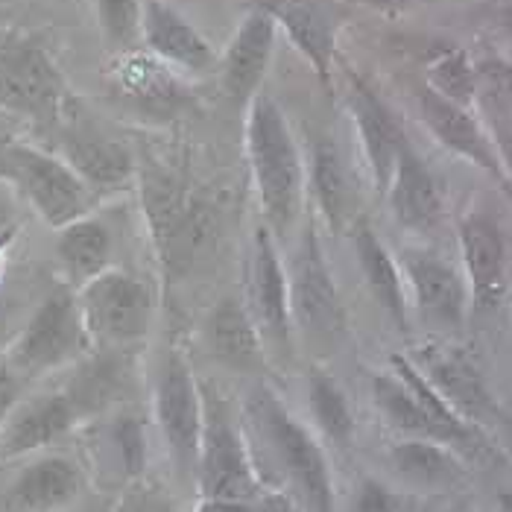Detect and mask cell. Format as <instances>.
I'll use <instances>...</instances> for the list:
<instances>
[{
  "label": "cell",
  "mask_w": 512,
  "mask_h": 512,
  "mask_svg": "<svg viewBox=\"0 0 512 512\" xmlns=\"http://www.w3.org/2000/svg\"><path fill=\"white\" fill-rule=\"evenodd\" d=\"M255 416L273 445L278 466L290 486L296 489L305 512H334V483L328 472V460L316 439L278 401L276 393L261 390Z\"/></svg>",
  "instance_id": "6"
},
{
  "label": "cell",
  "mask_w": 512,
  "mask_h": 512,
  "mask_svg": "<svg viewBox=\"0 0 512 512\" xmlns=\"http://www.w3.org/2000/svg\"><path fill=\"white\" fill-rule=\"evenodd\" d=\"M477 94L492 109H512V65L504 59H483L474 65Z\"/></svg>",
  "instance_id": "33"
},
{
  "label": "cell",
  "mask_w": 512,
  "mask_h": 512,
  "mask_svg": "<svg viewBox=\"0 0 512 512\" xmlns=\"http://www.w3.org/2000/svg\"><path fill=\"white\" fill-rule=\"evenodd\" d=\"M77 422V407L65 390L39 395L27 404H15L3 422V431H0V463L53 445Z\"/></svg>",
  "instance_id": "13"
},
{
  "label": "cell",
  "mask_w": 512,
  "mask_h": 512,
  "mask_svg": "<svg viewBox=\"0 0 512 512\" xmlns=\"http://www.w3.org/2000/svg\"><path fill=\"white\" fill-rule=\"evenodd\" d=\"M498 24H501V30L507 33V39L512 41V6L501 9V15H498Z\"/></svg>",
  "instance_id": "43"
},
{
  "label": "cell",
  "mask_w": 512,
  "mask_h": 512,
  "mask_svg": "<svg viewBox=\"0 0 512 512\" xmlns=\"http://www.w3.org/2000/svg\"><path fill=\"white\" fill-rule=\"evenodd\" d=\"M9 328H12V314H9V308L0 302V352L9 346Z\"/></svg>",
  "instance_id": "40"
},
{
  "label": "cell",
  "mask_w": 512,
  "mask_h": 512,
  "mask_svg": "<svg viewBox=\"0 0 512 512\" xmlns=\"http://www.w3.org/2000/svg\"><path fill=\"white\" fill-rule=\"evenodd\" d=\"M419 352V366L428 384L448 401L454 413H460L466 422H477L495 413V401L483 384V375L469 357L442 346H428Z\"/></svg>",
  "instance_id": "15"
},
{
  "label": "cell",
  "mask_w": 512,
  "mask_h": 512,
  "mask_svg": "<svg viewBox=\"0 0 512 512\" xmlns=\"http://www.w3.org/2000/svg\"><path fill=\"white\" fill-rule=\"evenodd\" d=\"M249 305L252 319L261 331V340H267L278 352L290 349L293 340V314H290V278L287 267L281 264L276 249V237L267 226L255 232L252 243V270H249Z\"/></svg>",
  "instance_id": "10"
},
{
  "label": "cell",
  "mask_w": 512,
  "mask_h": 512,
  "mask_svg": "<svg viewBox=\"0 0 512 512\" xmlns=\"http://www.w3.org/2000/svg\"><path fill=\"white\" fill-rule=\"evenodd\" d=\"M202 439H199L197 483L205 498L252 501L258 480L246 451L243 434L235 425L229 401L211 387H202Z\"/></svg>",
  "instance_id": "5"
},
{
  "label": "cell",
  "mask_w": 512,
  "mask_h": 512,
  "mask_svg": "<svg viewBox=\"0 0 512 512\" xmlns=\"http://www.w3.org/2000/svg\"><path fill=\"white\" fill-rule=\"evenodd\" d=\"M393 466L416 486H448L460 477L457 457L434 439H407L395 445Z\"/></svg>",
  "instance_id": "27"
},
{
  "label": "cell",
  "mask_w": 512,
  "mask_h": 512,
  "mask_svg": "<svg viewBox=\"0 0 512 512\" xmlns=\"http://www.w3.org/2000/svg\"><path fill=\"white\" fill-rule=\"evenodd\" d=\"M246 156L267 229L273 237H287L302 208L305 170L278 103L264 94H255L249 103Z\"/></svg>",
  "instance_id": "1"
},
{
  "label": "cell",
  "mask_w": 512,
  "mask_h": 512,
  "mask_svg": "<svg viewBox=\"0 0 512 512\" xmlns=\"http://www.w3.org/2000/svg\"><path fill=\"white\" fill-rule=\"evenodd\" d=\"M77 302L88 337L109 346L147 337L156 311L150 284L120 270H106L85 281L77 287Z\"/></svg>",
  "instance_id": "7"
},
{
  "label": "cell",
  "mask_w": 512,
  "mask_h": 512,
  "mask_svg": "<svg viewBox=\"0 0 512 512\" xmlns=\"http://www.w3.org/2000/svg\"><path fill=\"white\" fill-rule=\"evenodd\" d=\"M363 3L378 6V9H401V6H407V3H413V0H363Z\"/></svg>",
  "instance_id": "42"
},
{
  "label": "cell",
  "mask_w": 512,
  "mask_h": 512,
  "mask_svg": "<svg viewBox=\"0 0 512 512\" xmlns=\"http://www.w3.org/2000/svg\"><path fill=\"white\" fill-rule=\"evenodd\" d=\"M141 36L158 59L170 65H179L188 71H205L214 62L211 41L197 33V27L164 0H144Z\"/></svg>",
  "instance_id": "17"
},
{
  "label": "cell",
  "mask_w": 512,
  "mask_h": 512,
  "mask_svg": "<svg viewBox=\"0 0 512 512\" xmlns=\"http://www.w3.org/2000/svg\"><path fill=\"white\" fill-rule=\"evenodd\" d=\"M276 27V15L270 9H252L237 27L223 59V88L237 106H249L264 82L273 59Z\"/></svg>",
  "instance_id": "12"
},
{
  "label": "cell",
  "mask_w": 512,
  "mask_h": 512,
  "mask_svg": "<svg viewBox=\"0 0 512 512\" xmlns=\"http://www.w3.org/2000/svg\"><path fill=\"white\" fill-rule=\"evenodd\" d=\"M109 436H112V445L118 448L120 466H123L126 477H138L141 469H144V460H147V445H144L141 422L132 419V416H123V419H118L112 425Z\"/></svg>",
  "instance_id": "34"
},
{
  "label": "cell",
  "mask_w": 512,
  "mask_h": 512,
  "mask_svg": "<svg viewBox=\"0 0 512 512\" xmlns=\"http://www.w3.org/2000/svg\"><path fill=\"white\" fill-rule=\"evenodd\" d=\"M352 115H355L357 135L363 144V156H366L369 170H372L375 191L387 194L398 153L407 141H404L395 118L390 115V109L360 82H355V91H352Z\"/></svg>",
  "instance_id": "18"
},
{
  "label": "cell",
  "mask_w": 512,
  "mask_h": 512,
  "mask_svg": "<svg viewBox=\"0 0 512 512\" xmlns=\"http://www.w3.org/2000/svg\"><path fill=\"white\" fill-rule=\"evenodd\" d=\"M56 232H59L56 235V258H59V264H62L71 284L82 287L85 281L109 270L112 235L100 220H94L88 214V217H79V220L56 229Z\"/></svg>",
  "instance_id": "24"
},
{
  "label": "cell",
  "mask_w": 512,
  "mask_h": 512,
  "mask_svg": "<svg viewBox=\"0 0 512 512\" xmlns=\"http://www.w3.org/2000/svg\"><path fill=\"white\" fill-rule=\"evenodd\" d=\"M97 21L112 47H129L141 33V9L144 0H94Z\"/></svg>",
  "instance_id": "32"
},
{
  "label": "cell",
  "mask_w": 512,
  "mask_h": 512,
  "mask_svg": "<svg viewBox=\"0 0 512 512\" xmlns=\"http://www.w3.org/2000/svg\"><path fill=\"white\" fill-rule=\"evenodd\" d=\"M419 106H422V120L428 123V129L434 132L436 141L442 147H448L451 153H457L460 158H469L472 164L486 170L489 176L504 179V167H501L498 150L483 135L480 123L469 115L466 106H457V103L439 97L431 88H422Z\"/></svg>",
  "instance_id": "16"
},
{
  "label": "cell",
  "mask_w": 512,
  "mask_h": 512,
  "mask_svg": "<svg viewBox=\"0 0 512 512\" xmlns=\"http://www.w3.org/2000/svg\"><path fill=\"white\" fill-rule=\"evenodd\" d=\"M352 512H398V498H395L384 483L363 480L360 489H357Z\"/></svg>",
  "instance_id": "36"
},
{
  "label": "cell",
  "mask_w": 512,
  "mask_h": 512,
  "mask_svg": "<svg viewBox=\"0 0 512 512\" xmlns=\"http://www.w3.org/2000/svg\"><path fill=\"white\" fill-rule=\"evenodd\" d=\"M156 413L173 466L185 480H197L202 439V393L182 352H167L156 387Z\"/></svg>",
  "instance_id": "8"
},
{
  "label": "cell",
  "mask_w": 512,
  "mask_h": 512,
  "mask_svg": "<svg viewBox=\"0 0 512 512\" xmlns=\"http://www.w3.org/2000/svg\"><path fill=\"white\" fill-rule=\"evenodd\" d=\"M495 150H498V158H501V167H507V173L512 176V129L498 126V132H495Z\"/></svg>",
  "instance_id": "39"
},
{
  "label": "cell",
  "mask_w": 512,
  "mask_h": 512,
  "mask_svg": "<svg viewBox=\"0 0 512 512\" xmlns=\"http://www.w3.org/2000/svg\"><path fill=\"white\" fill-rule=\"evenodd\" d=\"M115 512H176V507H173L158 489H153V486L135 483V486H129V489L120 495Z\"/></svg>",
  "instance_id": "35"
},
{
  "label": "cell",
  "mask_w": 512,
  "mask_h": 512,
  "mask_svg": "<svg viewBox=\"0 0 512 512\" xmlns=\"http://www.w3.org/2000/svg\"><path fill=\"white\" fill-rule=\"evenodd\" d=\"M18 393H21V381L9 372L0 375V431H3V422L6 416L12 413V407L18 404Z\"/></svg>",
  "instance_id": "37"
},
{
  "label": "cell",
  "mask_w": 512,
  "mask_h": 512,
  "mask_svg": "<svg viewBox=\"0 0 512 512\" xmlns=\"http://www.w3.org/2000/svg\"><path fill=\"white\" fill-rule=\"evenodd\" d=\"M395 220L410 232H431L442 217V191L434 173L407 144L401 147L395 173L387 188Z\"/></svg>",
  "instance_id": "19"
},
{
  "label": "cell",
  "mask_w": 512,
  "mask_h": 512,
  "mask_svg": "<svg viewBox=\"0 0 512 512\" xmlns=\"http://www.w3.org/2000/svg\"><path fill=\"white\" fill-rule=\"evenodd\" d=\"M71 103V88L41 41L21 33L0 41V112L59 123Z\"/></svg>",
  "instance_id": "3"
},
{
  "label": "cell",
  "mask_w": 512,
  "mask_h": 512,
  "mask_svg": "<svg viewBox=\"0 0 512 512\" xmlns=\"http://www.w3.org/2000/svg\"><path fill=\"white\" fill-rule=\"evenodd\" d=\"M311 191H314L316 208L331 232H340L349 217V179L343 170V161L337 147L328 138H319L311 150Z\"/></svg>",
  "instance_id": "26"
},
{
  "label": "cell",
  "mask_w": 512,
  "mask_h": 512,
  "mask_svg": "<svg viewBox=\"0 0 512 512\" xmlns=\"http://www.w3.org/2000/svg\"><path fill=\"white\" fill-rule=\"evenodd\" d=\"M428 88L457 106H469L477 97V82H474V65L469 62L466 50H445L436 62H431Z\"/></svg>",
  "instance_id": "31"
},
{
  "label": "cell",
  "mask_w": 512,
  "mask_h": 512,
  "mask_svg": "<svg viewBox=\"0 0 512 512\" xmlns=\"http://www.w3.org/2000/svg\"><path fill=\"white\" fill-rule=\"evenodd\" d=\"M208 346L223 366L258 372L264 366V340L240 299H223L208 316Z\"/></svg>",
  "instance_id": "21"
},
{
  "label": "cell",
  "mask_w": 512,
  "mask_h": 512,
  "mask_svg": "<svg viewBox=\"0 0 512 512\" xmlns=\"http://www.w3.org/2000/svg\"><path fill=\"white\" fill-rule=\"evenodd\" d=\"M120 387V366L115 357H97L79 369V375L65 390L74 401L79 419L88 413H97L100 407L109 404V398L118 393Z\"/></svg>",
  "instance_id": "30"
},
{
  "label": "cell",
  "mask_w": 512,
  "mask_h": 512,
  "mask_svg": "<svg viewBox=\"0 0 512 512\" xmlns=\"http://www.w3.org/2000/svg\"><path fill=\"white\" fill-rule=\"evenodd\" d=\"M287 278H290L293 322H299V328L308 337H319V340L337 337L346 325V311H343V299L337 293V284L325 264L314 229L302 235Z\"/></svg>",
  "instance_id": "9"
},
{
  "label": "cell",
  "mask_w": 512,
  "mask_h": 512,
  "mask_svg": "<svg viewBox=\"0 0 512 512\" xmlns=\"http://www.w3.org/2000/svg\"><path fill=\"white\" fill-rule=\"evenodd\" d=\"M273 15H276V24H281L290 41L299 47V53L311 62L322 88L331 94L334 91L331 59H334V39H337L331 12L314 0H290L273 9Z\"/></svg>",
  "instance_id": "23"
},
{
  "label": "cell",
  "mask_w": 512,
  "mask_h": 512,
  "mask_svg": "<svg viewBox=\"0 0 512 512\" xmlns=\"http://www.w3.org/2000/svg\"><path fill=\"white\" fill-rule=\"evenodd\" d=\"M372 393H375V401H378L381 413L390 419V425L398 428L401 434L413 436V439L442 442V434L431 422V416L425 413V407L416 401V395L404 387V381L395 372L393 375H375L372 378Z\"/></svg>",
  "instance_id": "28"
},
{
  "label": "cell",
  "mask_w": 512,
  "mask_h": 512,
  "mask_svg": "<svg viewBox=\"0 0 512 512\" xmlns=\"http://www.w3.org/2000/svg\"><path fill=\"white\" fill-rule=\"evenodd\" d=\"M355 249L372 296L404 331L407 328V296H404V278H401V270L395 267L393 255L387 252V246L378 240V235L369 226L357 229Z\"/></svg>",
  "instance_id": "25"
},
{
  "label": "cell",
  "mask_w": 512,
  "mask_h": 512,
  "mask_svg": "<svg viewBox=\"0 0 512 512\" xmlns=\"http://www.w3.org/2000/svg\"><path fill=\"white\" fill-rule=\"evenodd\" d=\"M404 273L413 287L416 308L439 328H457L469 308V287L463 276L434 252H404Z\"/></svg>",
  "instance_id": "14"
},
{
  "label": "cell",
  "mask_w": 512,
  "mask_h": 512,
  "mask_svg": "<svg viewBox=\"0 0 512 512\" xmlns=\"http://www.w3.org/2000/svg\"><path fill=\"white\" fill-rule=\"evenodd\" d=\"M197 512H255L249 501H229V498H205Z\"/></svg>",
  "instance_id": "38"
},
{
  "label": "cell",
  "mask_w": 512,
  "mask_h": 512,
  "mask_svg": "<svg viewBox=\"0 0 512 512\" xmlns=\"http://www.w3.org/2000/svg\"><path fill=\"white\" fill-rule=\"evenodd\" d=\"M12 138H15V135H12V132L6 129V123L0 120V153H3V147H6V144H9Z\"/></svg>",
  "instance_id": "46"
},
{
  "label": "cell",
  "mask_w": 512,
  "mask_h": 512,
  "mask_svg": "<svg viewBox=\"0 0 512 512\" xmlns=\"http://www.w3.org/2000/svg\"><path fill=\"white\" fill-rule=\"evenodd\" d=\"M460 249L469 278V305L474 314H489L507 290V249L501 229L486 214H469L460 226Z\"/></svg>",
  "instance_id": "11"
},
{
  "label": "cell",
  "mask_w": 512,
  "mask_h": 512,
  "mask_svg": "<svg viewBox=\"0 0 512 512\" xmlns=\"http://www.w3.org/2000/svg\"><path fill=\"white\" fill-rule=\"evenodd\" d=\"M88 340L77 293L71 287H53L6 349L9 375L21 381L50 372L82 355Z\"/></svg>",
  "instance_id": "4"
},
{
  "label": "cell",
  "mask_w": 512,
  "mask_h": 512,
  "mask_svg": "<svg viewBox=\"0 0 512 512\" xmlns=\"http://www.w3.org/2000/svg\"><path fill=\"white\" fill-rule=\"evenodd\" d=\"M15 223H12V214H9V205L0 199V232H6V229H12Z\"/></svg>",
  "instance_id": "44"
},
{
  "label": "cell",
  "mask_w": 512,
  "mask_h": 512,
  "mask_svg": "<svg viewBox=\"0 0 512 512\" xmlns=\"http://www.w3.org/2000/svg\"><path fill=\"white\" fill-rule=\"evenodd\" d=\"M82 489V474L65 457H41L15 477L6 492L12 512H59L74 504Z\"/></svg>",
  "instance_id": "20"
},
{
  "label": "cell",
  "mask_w": 512,
  "mask_h": 512,
  "mask_svg": "<svg viewBox=\"0 0 512 512\" xmlns=\"http://www.w3.org/2000/svg\"><path fill=\"white\" fill-rule=\"evenodd\" d=\"M15 232H18V226H12V229L0 232V270H3V261H6V249H9V243H12Z\"/></svg>",
  "instance_id": "41"
},
{
  "label": "cell",
  "mask_w": 512,
  "mask_h": 512,
  "mask_svg": "<svg viewBox=\"0 0 512 512\" xmlns=\"http://www.w3.org/2000/svg\"><path fill=\"white\" fill-rule=\"evenodd\" d=\"M498 512H512V489L498 495Z\"/></svg>",
  "instance_id": "45"
},
{
  "label": "cell",
  "mask_w": 512,
  "mask_h": 512,
  "mask_svg": "<svg viewBox=\"0 0 512 512\" xmlns=\"http://www.w3.org/2000/svg\"><path fill=\"white\" fill-rule=\"evenodd\" d=\"M0 179L15 185L18 194L53 229H62L91 214L94 191L74 173L62 156L12 138L0 153Z\"/></svg>",
  "instance_id": "2"
},
{
  "label": "cell",
  "mask_w": 512,
  "mask_h": 512,
  "mask_svg": "<svg viewBox=\"0 0 512 512\" xmlns=\"http://www.w3.org/2000/svg\"><path fill=\"white\" fill-rule=\"evenodd\" d=\"M308 401H311V413L319 422L322 434L337 445H349L355 436V416L346 401V393L337 387V381L314 369L308 378Z\"/></svg>",
  "instance_id": "29"
},
{
  "label": "cell",
  "mask_w": 512,
  "mask_h": 512,
  "mask_svg": "<svg viewBox=\"0 0 512 512\" xmlns=\"http://www.w3.org/2000/svg\"><path fill=\"white\" fill-rule=\"evenodd\" d=\"M62 158L74 167V173L91 191H118L135 173V161L129 150L94 132H65Z\"/></svg>",
  "instance_id": "22"
}]
</instances>
